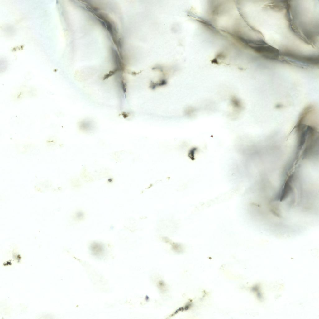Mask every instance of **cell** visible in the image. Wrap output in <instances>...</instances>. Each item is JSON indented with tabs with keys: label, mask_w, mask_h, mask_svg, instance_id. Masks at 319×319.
Masks as SVG:
<instances>
[{
	"label": "cell",
	"mask_w": 319,
	"mask_h": 319,
	"mask_svg": "<svg viewBox=\"0 0 319 319\" xmlns=\"http://www.w3.org/2000/svg\"><path fill=\"white\" fill-rule=\"evenodd\" d=\"M255 48L257 52L268 58L275 59L279 54V51L276 48L264 44L257 45Z\"/></svg>",
	"instance_id": "6da1fadb"
}]
</instances>
